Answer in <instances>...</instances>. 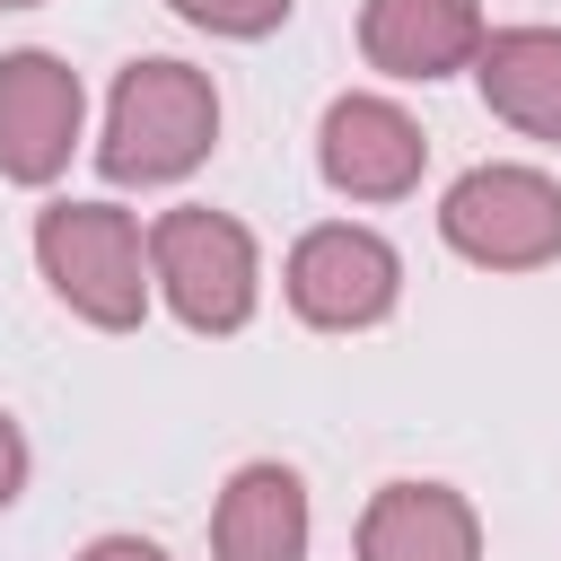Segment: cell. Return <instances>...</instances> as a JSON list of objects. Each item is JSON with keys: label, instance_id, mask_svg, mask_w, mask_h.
<instances>
[{"label": "cell", "instance_id": "obj_1", "mask_svg": "<svg viewBox=\"0 0 561 561\" xmlns=\"http://www.w3.org/2000/svg\"><path fill=\"white\" fill-rule=\"evenodd\" d=\"M219 140V88L193 70V61H131L114 79V105H105V140H96V167L114 184H175L210 158Z\"/></svg>", "mask_w": 561, "mask_h": 561}, {"label": "cell", "instance_id": "obj_2", "mask_svg": "<svg viewBox=\"0 0 561 561\" xmlns=\"http://www.w3.org/2000/svg\"><path fill=\"white\" fill-rule=\"evenodd\" d=\"M35 263L53 298L105 333H131L149 316V237L114 202H53L35 219Z\"/></svg>", "mask_w": 561, "mask_h": 561}, {"label": "cell", "instance_id": "obj_3", "mask_svg": "<svg viewBox=\"0 0 561 561\" xmlns=\"http://www.w3.org/2000/svg\"><path fill=\"white\" fill-rule=\"evenodd\" d=\"M149 280L193 333H237L254 316V237L228 210H158L149 219Z\"/></svg>", "mask_w": 561, "mask_h": 561}, {"label": "cell", "instance_id": "obj_4", "mask_svg": "<svg viewBox=\"0 0 561 561\" xmlns=\"http://www.w3.org/2000/svg\"><path fill=\"white\" fill-rule=\"evenodd\" d=\"M438 237L482 272H543L561 254V184L535 167H473L447 184Z\"/></svg>", "mask_w": 561, "mask_h": 561}, {"label": "cell", "instance_id": "obj_5", "mask_svg": "<svg viewBox=\"0 0 561 561\" xmlns=\"http://www.w3.org/2000/svg\"><path fill=\"white\" fill-rule=\"evenodd\" d=\"M289 307L316 324V333H368V324H386L394 316V298H403V263H394V245L377 237V228H351V219H333V228H307L298 245H289Z\"/></svg>", "mask_w": 561, "mask_h": 561}, {"label": "cell", "instance_id": "obj_6", "mask_svg": "<svg viewBox=\"0 0 561 561\" xmlns=\"http://www.w3.org/2000/svg\"><path fill=\"white\" fill-rule=\"evenodd\" d=\"M316 167L351 202H403L430 167V140L394 96H333L324 131H316Z\"/></svg>", "mask_w": 561, "mask_h": 561}, {"label": "cell", "instance_id": "obj_7", "mask_svg": "<svg viewBox=\"0 0 561 561\" xmlns=\"http://www.w3.org/2000/svg\"><path fill=\"white\" fill-rule=\"evenodd\" d=\"M79 70L53 53H0V175L9 184H53L79 149Z\"/></svg>", "mask_w": 561, "mask_h": 561}, {"label": "cell", "instance_id": "obj_8", "mask_svg": "<svg viewBox=\"0 0 561 561\" xmlns=\"http://www.w3.org/2000/svg\"><path fill=\"white\" fill-rule=\"evenodd\" d=\"M482 9L473 0H368L359 9V53L386 79H447L482 53Z\"/></svg>", "mask_w": 561, "mask_h": 561}, {"label": "cell", "instance_id": "obj_9", "mask_svg": "<svg viewBox=\"0 0 561 561\" xmlns=\"http://www.w3.org/2000/svg\"><path fill=\"white\" fill-rule=\"evenodd\" d=\"M359 561H482V517L447 482H386L359 517Z\"/></svg>", "mask_w": 561, "mask_h": 561}, {"label": "cell", "instance_id": "obj_10", "mask_svg": "<svg viewBox=\"0 0 561 561\" xmlns=\"http://www.w3.org/2000/svg\"><path fill=\"white\" fill-rule=\"evenodd\" d=\"M210 552L219 561H307V482L272 456L237 465L210 508Z\"/></svg>", "mask_w": 561, "mask_h": 561}, {"label": "cell", "instance_id": "obj_11", "mask_svg": "<svg viewBox=\"0 0 561 561\" xmlns=\"http://www.w3.org/2000/svg\"><path fill=\"white\" fill-rule=\"evenodd\" d=\"M482 105L526 140H561V26H500L473 53Z\"/></svg>", "mask_w": 561, "mask_h": 561}, {"label": "cell", "instance_id": "obj_12", "mask_svg": "<svg viewBox=\"0 0 561 561\" xmlns=\"http://www.w3.org/2000/svg\"><path fill=\"white\" fill-rule=\"evenodd\" d=\"M167 9L193 18V26H210V35H237V44H254V35H272L289 18V0H167Z\"/></svg>", "mask_w": 561, "mask_h": 561}, {"label": "cell", "instance_id": "obj_13", "mask_svg": "<svg viewBox=\"0 0 561 561\" xmlns=\"http://www.w3.org/2000/svg\"><path fill=\"white\" fill-rule=\"evenodd\" d=\"M18 491H26V430L0 412V508H9Z\"/></svg>", "mask_w": 561, "mask_h": 561}, {"label": "cell", "instance_id": "obj_14", "mask_svg": "<svg viewBox=\"0 0 561 561\" xmlns=\"http://www.w3.org/2000/svg\"><path fill=\"white\" fill-rule=\"evenodd\" d=\"M79 561H167V552H158L149 535H96V543H88Z\"/></svg>", "mask_w": 561, "mask_h": 561}, {"label": "cell", "instance_id": "obj_15", "mask_svg": "<svg viewBox=\"0 0 561 561\" xmlns=\"http://www.w3.org/2000/svg\"><path fill=\"white\" fill-rule=\"evenodd\" d=\"M0 9H44V0H0Z\"/></svg>", "mask_w": 561, "mask_h": 561}]
</instances>
